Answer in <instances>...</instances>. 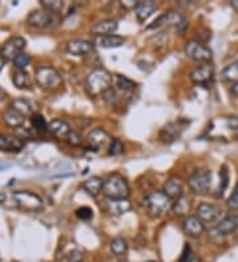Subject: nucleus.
I'll use <instances>...</instances> for the list:
<instances>
[{
    "label": "nucleus",
    "instance_id": "f257e3e1",
    "mask_svg": "<svg viewBox=\"0 0 238 262\" xmlns=\"http://www.w3.org/2000/svg\"><path fill=\"white\" fill-rule=\"evenodd\" d=\"M111 82H113L111 74L106 69L97 68L89 76L86 77L85 89L89 96H101V94H105L110 89Z\"/></svg>",
    "mask_w": 238,
    "mask_h": 262
},
{
    "label": "nucleus",
    "instance_id": "72a5a7b5",
    "mask_svg": "<svg viewBox=\"0 0 238 262\" xmlns=\"http://www.w3.org/2000/svg\"><path fill=\"white\" fill-rule=\"evenodd\" d=\"M117 86L119 89L124 90V92H128V90H133L137 88V83L133 82L131 80L126 78L123 76H117Z\"/></svg>",
    "mask_w": 238,
    "mask_h": 262
},
{
    "label": "nucleus",
    "instance_id": "20e7f679",
    "mask_svg": "<svg viewBox=\"0 0 238 262\" xmlns=\"http://www.w3.org/2000/svg\"><path fill=\"white\" fill-rule=\"evenodd\" d=\"M229 236H238V216H228L208 232L209 240L216 244L224 243Z\"/></svg>",
    "mask_w": 238,
    "mask_h": 262
},
{
    "label": "nucleus",
    "instance_id": "4be33fe9",
    "mask_svg": "<svg viewBox=\"0 0 238 262\" xmlns=\"http://www.w3.org/2000/svg\"><path fill=\"white\" fill-rule=\"evenodd\" d=\"M48 130L51 131L52 134L58 139H63L67 141L68 135L70 134V126L68 122L62 121V119H53L51 123H48Z\"/></svg>",
    "mask_w": 238,
    "mask_h": 262
},
{
    "label": "nucleus",
    "instance_id": "412c9836",
    "mask_svg": "<svg viewBox=\"0 0 238 262\" xmlns=\"http://www.w3.org/2000/svg\"><path fill=\"white\" fill-rule=\"evenodd\" d=\"M118 29V21L117 20L109 19V20H102L94 24L92 28V32L94 33L97 37L98 36H109L114 35V32Z\"/></svg>",
    "mask_w": 238,
    "mask_h": 262
},
{
    "label": "nucleus",
    "instance_id": "8fccbe9b",
    "mask_svg": "<svg viewBox=\"0 0 238 262\" xmlns=\"http://www.w3.org/2000/svg\"><path fill=\"white\" fill-rule=\"evenodd\" d=\"M235 138H237V141H238V131H237V134H235Z\"/></svg>",
    "mask_w": 238,
    "mask_h": 262
},
{
    "label": "nucleus",
    "instance_id": "e433bc0d",
    "mask_svg": "<svg viewBox=\"0 0 238 262\" xmlns=\"http://www.w3.org/2000/svg\"><path fill=\"white\" fill-rule=\"evenodd\" d=\"M67 142L70 144V146H81V144H82V137H81L79 133L72 130L70 131V134L68 135Z\"/></svg>",
    "mask_w": 238,
    "mask_h": 262
},
{
    "label": "nucleus",
    "instance_id": "c03bdc74",
    "mask_svg": "<svg viewBox=\"0 0 238 262\" xmlns=\"http://www.w3.org/2000/svg\"><path fill=\"white\" fill-rule=\"evenodd\" d=\"M230 92H232L233 96L238 97V82H235L234 85H233V86H232V90H230Z\"/></svg>",
    "mask_w": 238,
    "mask_h": 262
},
{
    "label": "nucleus",
    "instance_id": "7ed1b4c3",
    "mask_svg": "<svg viewBox=\"0 0 238 262\" xmlns=\"http://www.w3.org/2000/svg\"><path fill=\"white\" fill-rule=\"evenodd\" d=\"M103 193L107 199H127L130 196V187L119 173H113L103 180Z\"/></svg>",
    "mask_w": 238,
    "mask_h": 262
},
{
    "label": "nucleus",
    "instance_id": "58836bf2",
    "mask_svg": "<svg viewBox=\"0 0 238 262\" xmlns=\"http://www.w3.org/2000/svg\"><path fill=\"white\" fill-rule=\"evenodd\" d=\"M76 214L77 217L81 219V220H90L93 217V211L89 207H82L77 209Z\"/></svg>",
    "mask_w": 238,
    "mask_h": 262
},
{
    "label": "nucleus",
    "instance_id": "aec40b11",
    "mask_svg": "<svg viewBox=\"0 0 238 262\" xmlns=\"http://www.w3.org/2000/svg\"><path fill=\"white\" fill-rule=\"evenodd\" d=\"M158 8V4L153 0H142V2H138L137 7H135V15H137L138 20L140 23L146 21L154 12Z\"/></svg>",
    "mask_w": 238,
    "mask_h": 262
},
{
    "label": "nucleus",
    "instance_id": "a211bd4d",
    "mask_svg": "<svg viewBox=\"0 0 238 262\" xmlns=\"http://www.w3.org/2000/svg\"><path fill=\"white\" fill-rule=\"evenodd\" d=\"M183 230L188 236L199 237L204 233L205 228H204L203 221L197 216H190V217L185 219L184 223H183Z\"/></svg>",
    "mask_w": 238,
    "mask_h": 262
},
{
    "label": "nucleus",
    "instance_id": "a18cd8bd",
    "mask_svg": "<svg viewBox=\"0 0 238 262\" xmlns=\"http://www.w3.org/2000/svg\"><path fill=\"white\" fill-rule=\"evenodd\" d=\"M10 167H11V164H8V163H0V172H2V171H4V169L10 168Z\"/></svg>",
    "mask_w": 238,
    "mask_h": 262
},
{
    "label": "nucleus",
    "instance_id": "a878e982",
    "mask_svg": "<svg viewBox=\"0 0 238 262\" xmlns=\"http://www.w3.org/2000/svg\"><path fill=\"white\" fill-rule=\"evenodd\" d=\"M82 188L85 189L90 196L97 198L103 189V180L99 176H92L88 180H85L82 184Z\"/></svg>",
    "mask_w": 238,
    "mask_h": 262
},
{
    "label": "nucleus",
    "instance_id": "c85d7f7f",
    "mask_svg": "<svg viewBox=\"0 0 238 262\" xmlns=\"http://www.w3.org/2000/svg\"><path fill=\"white\" fill-rule=\"evenodd\" d=\"M221 78L222 81H225V82H238V61L228 65V67L222 71Z\"/></svg>",
    "mask_w": 238,
    "mask_h": 262
},
{
    "label": "nucleus",
    "instance_id": "3c124183",
    "mask_svg": "<svg viewBox=\"0 0 238 262\" xmlns=\"http://www.w3.org/2000/svg\"><path fill=\"white\" fill-rule=\"evenodd\" d=\"M148 262H154V261H148Z\"/></svg>",
    "mask_w": 238,
    "mask_h": 262
},
{
    "label": "nucleus",
    "instance_id": "ea45409f",
    "mask_svg": "<svg viewBox=\"0 0 238 262\" xmlns=\"http://www.w3.org/2000/svg\"><path fill=\"white\" fill-rule=\"evenodd\" d=\"M67 262H83V254L79 250H73L67 256Z\"/></svg>",
    "mask_w": 238,
    "mask_h": 262
},
{
    "label": "nucleus",
    "instance_id": "4468645a",
    "mask_svg": "<svg viewBox=\"0 0 238 262\" xmlns=\"http://www.w3.org/2000/svg\"><path fill=\"white\" fill-rule=\"evenodd\" d=\"M214 69L210 64H203L190 72V80L199 85H208L213 80Z\"/></svg>",
    "mask_w": 238,
    "mask_h": 262
},
{
    "label": "nucleus",
    "instance_id": "1a4fd4ad",
    "mask_svg": "<svg viewBox=\"0 0 238 262\" xmlns=\"http://www.w3.org/2000/svg\"><path fill=\"white\" fill-rule=\"evenodd\" d=\"M176 27L179 29L185 28L187 26V21H185V17L181 15L179 11L171 10L168 12L163 13L162 16H159L153 24H149L147 28L148 29H154V28H159V27Z\"/></svg>",
    "mask_w": 238,
    "mask_h": 262
},
{
    "label": "nucleus",
    "instance_id": "2f4dec72",
    "mask_svg": "<svg viewBox=\"0 0 238 262\" xmlns=\"http://www.w3.org/2000/svg\"><path fill=\"white\" fill-rule=\"evenodd\" d=\"M31 123L32 127L35 128V130L40 131V133H44V131L48 130L47 121H45L44 117H42L41 114H38V113H35L33 115H31Z\"/></svg>",
    "mask_w": 238,
    "mask_h": 262
},
{
    "label": "nucleus",
    "instance_id": "dca6fc26",
    "mask_svg": "<svg viewBox=\"0 0 238 262\" xmlns=\"http://www.w3.org/2000/svg\"><path fill=\"white\" fill-rule=\"evenodd\" d=\"M88 142H89L90 147L97 151L99 148L106 147L107 144H110L111 138L103 128L97 127L89 133V135H88Z\"/></svg>",
    "mask_w": 238,
    "mask_h": 262
},
{
    "label": "nucleus",
    "instance_id": "7c9ffc66",
    "mask_svg": "<svg viewBox=\"0 0 238 262\" xmlns=\"http://www.w3.org/2000/svg\"><path fill=\"white\" fill-rule=\"evenodd\" d=\"M174 211L178 214H187L190 209V200L185 196L179 198L176 202L174 203Z\"/></svg>",
    "mask_w": 238,
    "mask_h": 262
},
{
    "label": "nucleus",
    "instance_id": "b1692460",
    "mask_svg": "<svg viewBox=\"0 0 238 262\" xmlns=\"http://www.w3.org/2000/svg\"><path fill=\"white\" fill-rule=\"evenodd\" d=\"M3 121L8 127L19 128L24 125L26 117H24L20 112L13 109V107H10V109H7L6 112L3 113Z\"/></svg>",
    "mask_w": 238,
    "mask_h": 262
},
{
    "label": "nucleus",
    "instance_id": "0eeeda50",
    "mask_svg": "<svg viewBox=\"0 0 238 262\" xmlns=\"http://www.w3.org/2000/svg\"><path fill=\"white\" fill-rule=\"evenodd\" d=\"M210 182H212V172L209 169H200L196 171L193 175L190 176L189 188L190 191L196 193V195H205L209 192Z\"/></svg>",
    "mask_w": 238,
    "mask_h": 262
},
{
    "label": "nucleus",
    "instance_id": "5701e85b",
    "mask_svg": "<svg viewBox=\"0 0 238 262\" xmlns=\"http://www.w3.org/2000/svg\"><path fill=\"white\" fill-rule=\"evenodd\" d=\"M163 192L168 196L169 199H176L183 196V182L179 178H169L167 182L164 183L163 187Z\"/></svg>",
    "mask_w": 238,
    "mask_h": 262
},
{
    "label": "nucleus",
    "instance_id": "473e14b6",
    "mask_svg": "<svg viewBox=\"0 0 238 262\" xmlns=\"http://www.w3.org/2000/svg\"><path fill=\"white\" fill-rule=\"evenodd\" d=\"M41 6L42 8L51 11L53 13L60 12L63 8V3L61 0H41Z\"/></svg>",
    "mask_w": 238,
    "mask_h": 262
},
{
    "label": "nucleus",
    "instance_id": "f8f14e48",
    "mask_svg": "<svg viewBox=\"0 0 238 262\" xmlns=\"http://www.w3.org/2000/svg\"><path fill=\"white\" fill-rule=\"evenodd\" d=\"M102 209L111 216H122L131 209V203L127 199H107L102 202Z\"/></svg>",
    "mask_w": 238,
    "mask_h": 262
},
{
    "label": "nucleus",
    "instance_id": "a19ab883",
    "mask_svg": "<svg viewBox=\"0 0 238 262\" xmlns=\"http://www.w3.org/2000/svg\"><path fill=\"white\" fill-rule=\"evenodd\" d=\"M225 125L229 130L235 131V133H237L238 131V117H228V118H225Z\"/></svg>",
    "mask_w": 238,
    "mask_h": 262
},
{
    "label": "nucleus",
    "instance_id": "f3484780",
    "mask_svg": "<svg viewBox=\"0 0 238 262\" xmlns=\"http://www.w3.org/2000/svg\"><path fill=\"white\" fill-rule=\"evenodd\" d=\"M94 49V44L86 40H72L68 42L67 51L73 56H86L92 53Z\"/></svg>",
    "mask_w": 238,
    "mask_h": 262
},
{
    "label": "nucleus",
    "instance_id": "c756f323",
    "mask_svg": "<svg viewBox=\"0 0 238 262\" xmlns=\"http://www.w3.org/2000/svg\"><path fill=\"white\" fill-rule=\"evenodd\" d=\"M110 249L111 252L114 253L115 256H123L126 254L127 249H128V245H127V241L122 237H118V238H114L110 244Z\"/></svg>",
    "mask_w": 238,
    "mask_h": 262
},
{
    "label": "nucleus",
    "instance_id": "de8ad7c7",
    "mask_svg": "<svg viewBox=\"0 0 238 262\" xmlns=\"http://www.w3.org/2000/svg\"><path fill=\"white\" fill-rule=\"evenodd\" d=\"M230 4H232L233 8H234V10L238 12V0H233V2Z\"/></svg>",
    "mask_w": 238,
    "mask_h": 262
},
{
    "label": "nucleus",
    "instance_id": "c9c22d12",
    "mask_svg": "<svg viewBox=\"0 0 238 262\" xmlns=\"http://www.w3.org/2000/svg\"><path fill=\"white\" fill-rule=\"evenodd\" d=\"M109 150H110V155L118 157V155H121V154L124 151V146L123 143H122V141H119V139H113Z\"/></svg>",
    "mask_w": 238,
    "mask_h": 262
},
{
    "label": "nucleus",
    "instance_id": "49530a36",
    "mask_svg": "<svg viewBox=\"0 0 238 262\" xmlns=\"http://www.w3.org/2000/svg\"><path fill=\"white\" fill-rule=\"evenodd\" d=\"M4 64H6V60H4V58H3V56L0 55V71H2V69H3Z\"/></svg>",
    "mask_w": 238,
    "mask_h": 262
},
{
    "label": "nucleus",
    "instance_id": "37998d69",
    "mask_svg": "<svg viewBox=\"0 0 238 262\" xmlns=\"http://www.w3.org/2000/svg\"><path fill=\"white\" fill-rule=\"evenodd\" d=\"M7 98V93H6V90L3 89V88L0 86V103L3 102L4 99Z\"/></svg>",
    "mask_w": 238,
    "mask_h": 262
},
{
    "label": "nucleus",
    "instance_id": "bb28decb",
    "mask_svg": "<svg viewBox=\"0 0 238 262\" xmlns=\"http://www.w3.org/2000/svg\"><path fill=\"white\" fill-rule=\"evenodd\" d=\"M11 107L16 109L26 117V115L35 114V110L37 106H36V103L32 102V101H28V99H15L12 105H11Z\"/></svg>",
    "mask_w": 238,
    "mask_h": 262
},
{
    "label": "nucleus",
    "instance_id": "ddd939ff",
    "mask_svg": "<svg viewBox=\"0 0 238 262\" xmlns=\"http://www.w3.org/2000/svg\"><path fill=\"white\" fill-rule=\"evenodd\" d=\"M187 123V121L169 122L168 125H165L162 128V131H160V139L165 142V143H172V142H175L180 137Z\"/></svg>",
    "mask_w": 238,
    "mask_h": 262
},
{
    "label": "nucleus",
    "instance_id": "f704fd0d",
    "mask_svg": "<svg viewBox=\"0 0 238 262\" xmlns=\"http://www.w3.org/2000/svg\"><path fill=\"white\" fill-rule=\"evenodd\" d=\"M13 64H15V67L17 68L19 71H24V69L31 64V56L26 55V53H21V55H19L15 60H13Z\"/></svg>",
    "mask_w": 238,
    "mask_h": 262
},
{
    "label": "nucleus",
    "instance_id": "393cba45",
    "mask_svg": "<svg viewBox=\"0 0 238 262\" xmlns=\"http://www.w3.org/2000/svg\"><path fill=\"white\" fill-rule=\"evenodd\" d=\"M95 42L102 48H118V47H122L126 42V38L118 35L98 36L95 38Z\"/></svg>",
    "mask_w": 238,
    "mask_h": 262
},
{
    "label": "nucleus",
    "instance_id": "6e6552de",
    "mask_svg": "<svg viewBox=\"0 0 238 262\" xmlns=\"http://www.w3.org/2000/svg\"><path fill=\"white\" fill-rule=\"evenodd\" d=\"M28 24L36 28H48V27H54L58 24V17L56 13L45 10H36L28 16Z\"/></svg>",
    "mask_w": 238,
    "mask_h": 262
},
{
    "label": "nucleus",
    "instance_id": "79ce46f5",
    "mask_svg": "<svg viewBox=\"0 0 238 262\" xmlns=\"http://www.w3.org/2000/svg\"><path fill=\"white\" fill-rule=\"evenodd\" d=\"M190 246L189 244H185L184 250H183V254H181V258L179 262H189L190 261Z\"/></svg>",
    "mask_w": 238,
    "mask_h": 262
},
{
    "label": "nucleus",
    "instance_id": "4c0bfd02",
    "mask_svg": "<svg viewBox=\"0 0 238 262\" xmlns=\"http://www.w3.org/2000/svg\"><path fill=\"white\" fill-rule=\"evenodd\" d=\"M228 207L232 209V211H238V183L235 184L234 189H233V193L230 195V198L228 199Z\"/></svg>",
    "mask_w": 238,
    "mask_h": 262
},
{
    "label": "nucleus",
    "instance_id": "09e8293b",
    "mask_svg": "<svg viewBox=\"0 0 238 262\" xmlns=\"http://www.w3.org/2000/svg\"><path fill=\"white\" fill-rule=\"evenodd\" d=\"M189 262H201V261L199 258H192Z\"/></svg>",
    "mask_w": 238,
    "mask_h": 262
},
{
    "label": "nucleus",
    "instance_id": "2eb2a0df",
    "mask_svg": "<svg viewBox=\"0 0 238 262\" xmlns=\"http://www.w3.org/2000/svg\"><path fill=\"white\" fill-rule=\"evenodd\" d=\"M26 142L21 138L12 134H0V151L6 152H19L24 148Z\"/></svg>",
    "mask_w": 238,
    "mask_h": 262
},
{
    "label": "nucleus",
    "instance_id": "9b49d317",
    "mask_svg": "<svg viewBox=\"0 0 238 262\" xmlns=\"http://www.w3.org/2000/svg\"><path fill=\"white\" fill-rule=\"evenodd\" d=\"M185 53L192 60L203 62V64H209L213 57L212 51L200 41H188L185 44Z\"/></svg>",
    "mask_w": 238,
    "mask_h": 262
},
{
    "label": "nucleus",
    "instance_id": "f03ea898",
    "mask_svg": "<svg viewBox=\"0 0 238 262\" xmlns=\"http://www.w3.org/2000/svg\"><path fill=\"white\" fill-rule=\"evenodd\" d=\"M144 207L151 216L158 217L167 213L174 207V203L163 191H153L144 198Z\"/></svg>",
    "mask_w": 238,
    "mask_h": 262
},
{
    "label": "nucleus",
    "instance_id": "39448f33",
    "mask_svg": "<svg viewBox=\"0 0 238 262\" xmlns=\"http://www.w3.org/2000/svg\"><path fill=\"white\" fill-rule=\"evenodd\" d=\"M35 80L40 88L45 90H54L62 85V77L53 67H40L35 72Z\"/></svg>",
    "mask_w": 238,
    "mask_h": 262
},
{
    "label": "nucleus",
    "instance_id": "6ab92c4d",
    "mask_svg": "<svg viewBox=\"0 0 238 262\" xmlns=\"http://www.w3.org/2000/svg\"><path fill=\"white\" fill-rule=\"evenodd\" d=\"M220 216V208L216 205L203 203L197 208V217L203 223H213Z\"/></svg>",
    "mask_w": 238,
    "mask_h": 262
},
{
    "label": "nucleus",
    "instance_id": "cd10ccee",
    "mask_svg": "<svg viewBox=\"0 0 238 262\" xmlns=\"http://www.w3.org/2000/svg\"><path fill=\"white\" fill-rule=\"evenodd\" d=\"M13 85H15L17 89H31L32 81L29 74L26 71H17L13 73L12 76Z\"/></svg>",
    "mask_w": 238,
    "mask_h": 262
},
{
    "label": "nucleus",
    "instance_id": "423d86ee",
    "mask_svg": "<svg viewBox=\"0 0 238 262\" xmlns=\"http://www.w3.org/2000/svg\"><path fill=\"white\" fill-rule=\"evenodd\" d=\"M13 200H15L16 205L24 211H40L42 208V199L38 195H36L35 192L29 191H17L12 195Z\"/></svg>",
    "mask_w": 238,
    "mask_h": 262
},
{
    "label": "nucleus",
    "instance_id": "9d476101",
    "mask_svg": "<svg viewBox=\"0 0 238 262\" xmlns=\"http://www.w3.org/2000/svg\"><path fill=\"white\" fill-rule=\"evenodd\" d=\"M27 41L21 36H13L8 38L2 47L0 55L3 56L6 61H13L19 55H21L23 51L26 49Z\"/></svg>",
    "mask_w": 238,
    "mask_h": 262
}]
</instances>
